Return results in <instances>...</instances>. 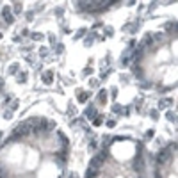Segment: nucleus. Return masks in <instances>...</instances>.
<instances>
[{"label":"nucleus","mask_w":178,"mask_h":178,"mask_svg":"<svg viewBox=\"0 0 178 178\" xmlns=\"http://www.w3.org/2000/svg\"><path fill=\"white\" fill-rule=\"evenodd\" d=\"M105 157H107V148L105 150H103L100 155H96V157H93V159H91V162H89V167H91V169H100V166L103 164V162H105Z\"/></svg>","instance_id":"obj_1"},{"label":"nucleus","mask_w":178,"mask_h":178,"mask_svg":"<svg viewBox=\"0 0 178 178\" xmlns=\"http://www.w3.org/2000/svg\"><path fill=\"white\" fill-rule=\"evenodd\" d=\"M14 137H23V135L30 134V123H20L18 127H14Z\"/></svg>","instance_id":"obj_2"},{"label":"nucleus","mask_w":178,"mask_h":178,"mask_svg":"<svg viewBox=\"0 0 178 178\" xmlns=\"http://www.w3.org/2000/svg\"><path fill=\"white\" fill-rule=\"evenodd\" d=\"M169 159H171V150L169 148L159 150V153H157V164H166Z\"/></svg>","instance_id":"obj_3"},{"label":"nucleus","mask_w":178,"mask_h":178,"mask_svg":"<svg viewBox=\"0 0 178 178\" xmlns=\"http://www.w3.org/2000/svg\"><path fill=\"white\" fill-rule=\"evenodd\" d=\"M41 80H43L46 86H50V84L54 82V71H45L43 75H41Z\"/></svg>","instance_id":"obj_4"},{"label":"nucleus","mask_w":178,"mask_h":178,"mask_svg":"<svg viewBox=\"0 0 178 178\" xmlns=\"http://www.w3.org/2000/svg\"><path fill=\"white\" fill-rule=\"evenodd\" d=\"M86 116H87V118H96V109H95V105H89V107L86 109Z\"/></svg>","instance_id":"obj_5"},{"label":"nucleus","mask_w":178,"mask_h":178,"mask_svg":"<svg viewBox=\"0 0 178 178\" xmlns=\"http://www.w3.org/2000/svg\"><path fill=\"white\" fill-rule=\"evenodd\" d=\"M98 102H100V103H105V102H107V91H105V89H102V91L98 93Z\"/></svg>","instance_id":"obj_6"},{"label":"nucleus","mask_w":178,"mask_h":178,"mask_svg":"<svg viewBox=\"0 0 178 178\" xmlns=\"http://www.w3.org/2000/svg\"><path fill=\"white\" fill-rule=\"evenodd\" d=\"M89 98V93L87 91H82V93H78V102H86Z\"/></svg>","instance_id":"obj_7"},{"label":"nucleus","mask_w":178,"mask_h":178,"mask_svg":"<svg viewBox=\"0 0 178 178\" xmlns=\"http://www.w3.org/2000/svg\"><path fill=\"white\" fill-rule=\"evenodd\" d=\"M96 176H98V171H96V169H91V167H89L86 178H96Z\"/></svg>","instance_id":"obj_8"},{"label":"nucleus","mask_w":178,"mask_h":178,"mask_svg":"<svg viewBox=\"0 0 178 178\" xmlns=\"http://www.w3.org/2000/svg\"><path fill=\"white\" fill-rule=\"evenodd\" d=\"M13 11H14L16 14H20V13L23 11V7H22V4H20V2H14V5H13Z\"/></svg>","instance_id":"obj_9"},{"label":"nucleus","mask_w":178,"mask_h":178,"mask_svg":"<svg viewBox=\"0 0 178 178\" xmlns=\"http://www.w3.org/2000/svg\"><path fill=\"white\" fill-rule=\"evenodd\" d=\"M132 70H134V73H135V77H137V78H141V73H143L141 66H137V64H134V66H132Z\"/></svg>","instance_id":"obj_10"},{"label":"nucleus","mask_w":178,"mask_h":178,"mask_svg":"<svg viewBox=\"0 0 178 178\" xmlns=\"http://www.w3.org/2000/svg\"><path fill=\"white\" fill-rule=\"evenodd\" d=\"M102 123H103V116H96L95 119H93V125H95V127H100Z\"/></svg>","instance_id":"obj_11"},{"label":"nucleus","mask_w":178,"mask_h":178,"mask_svg":"<svg viewBox=\"0 0 178 178\" xmlns=\"http://www.w3.org/2000/svg\"><path fill=\"white\" fill-rule=\"evenodd\" d=\"M151 41H153V38H151L150 34H146L144 39H143V45H144V46H146V45H151Z\"/></svg>","instance_id":"obj_12"},{"label":"nucleus","mask_w":178,"mask_h":178,"mask_svg":"<svg viewBox=\"0 0 178 178\" xmlns=\"http://www.w3.org/2000/svg\"><path fill=\"white\" fill-rule=\"evenodd\" d=\"M30 36H32L34 41H43V34H41V32H34V34H30Z\"/></svg>","instance_id":"obj_13"},{"label":"nucleus","mask_w":178,"mask_h":178,"mask_svg":"<svg viewBox=\"0 0 178 178\" xmlns=\"http://www.w3.org/2000/svg\"><path fill=\"white\" fill-rule=\"evenodd\" d=\"M16 71H18V64L14 62V64H11V66H9V73H11V75H14Z\"/></svg>","instance_id":"obj_14"},{"label":"nucleus","mask_w":178,"mask_h":178,"mask_svg":"<svg viewBox=\"0 0 178 178\" xmlns=\"http://www.w3.org/2000/svg\"><path fill=\"white\" fill-rule=\"evenodd\" d=\"M18 82H20V84H25V82H27V73H20Z\"/></svg>","instance_id":"obj_15"},{"label":"nucleus","mask_w":178,"mask_h":178,"mask_svg":"<svg viewBox=\"0 0 178 178\" xmlns=\"http://www.w3.org/2000/svg\"><path fill=\"white\" fill-rule=\"evenodd\" d=\"M2 16H4V18L11 16V9H9V7H4V9H2Z\"/></svg>","instance_id":"obj_16"},{"label":"nucleus","mask_w":178,"mask_h":178,"mask_svg":"<svg viewBox=\"0 0 178 178\" xmlns=\"http://www.w3.org/2000/svg\"><path fill=\"white\" fill-rule=\"evenodd\" d=\"M167 119H169V121H171V123H173V121H176V114H175V112H171V110H169V112H167Z\"/></svg>","instance_id":"obj_17"},{"label":"nucleus","mask_w":178,"mask_h":178,"mask_svg":"<svg viewBox=\"0 0 178 178\" xmlns=\"http://www.w3.org/2000/svg\"><path fill=\"white\" fill-rule=\"evenodd\" d=\"M128 61H130V59H128L127 55H125V57L121 59V66H128Z\"/></svg>","instance_id":"obj_18"},{"label":"nucleus","mask_w":178,"mask_h":178,"mask_svg":"<svg viewBox=\"0 0 178 178\" xmlns=\"http://www.w3.org/2000/svg\"><path fill=\"white\" fill-rule=\"evenodd\" d=\"M13 22H14V16H13V14H11V16H7V18H5V23H9V25H11Z\"/></svg>","instance_id":"obj_19"},{"label":"nucleus","mask_w":178,"mask_h":178,"mask_svg":"<svg viewBox=\"0 0 178 178\" xmlns=\"http://www.w3.org/2000/svg\"><path fill=\"white\" fill-rule=\"evenodd\" d=\"M151 137H153V130H148L146 135H144V139H151Z\"/></svg>","instance_id":"obj_20"},{"label":"nucleus","mask_w":178,"mask_h":178,"mask_svg":"<svg viewBox=\"0 0 178 178\" xmlns=\"http://www.w3.org/2000/svg\"><path fill=\"white\" fill-rule=\"evenodd\" d=\"M84 34H86V29H80V30H78V34H77V36H75V38H77V39H78V38H82V36H84Z\"/></svg>","instance_id":"obj_21"},{"label":"nucleus","mask_w":178,"mask_h":178,"mask_svg":"<svg viewBox=\"0 0 178 178\" xmlns=\"http://www.w3.org/2000/svg\"><path fill=\"white\" fill-rule=\"evenodd\" d=\"M114 125H116V119H109V121H107V127H109V128H112Z\"/></svg>","instance_id":"obj_22"},{"label":"nucleus","mask_w":178,"mask_h":178,"mask_svg":"<svg viewBox=\"0 0 178 178\" xmlns=\"http://www.w3.org/2000/svg\"><path fill=\"white\" fill-rule=\"evenodd\" d=\"M18 103H20L18 100H14V102H13V105H11V112H13L14 109H18Z\"/></svg>","instance_id":"obj_23"},{"label":"nucleus","mask_w":178,"mask_h":178,"mask_svg":"<svg viewBox=\"0 0 178 178\" xmlns=\"http://www.w3.org/2000/svg\"><path fill=\"white\" fill-rule=\"evenodd\" d=\"M11 116H13V112H11V110H7V112L4 114V118H5V119H11Z\"/></svg>","instance_id":"obj_24"},{"label":"nucleus","mask_w":178,"mask_h":178,"mask_svg":"<svg viewBox=\"0 0 178 178\" xmlns=\"http://www.w3.org/2000/svg\"><path fill=\"white\" fill-rule=\"evenodd\" d=\"M89 148H91V150H95V148H96V141H95V139L89 143Z\"/></svg>","instance_id":"obj_25"},{"label":"nucleus","mask_w":178,"mask_h":178,"mask_svg":"<svg viewBox=\"0 0 178 178\" xmlns=\"http://www.w3.org/2000/svg\"><path fill=\"white\" fill-rule=\"evenodd\" d=\"M62 50H64V46H62V45H57V48H55V52H57V54H61Z\"/></svg>","instance_id":"obj_26"},{"label":"nucleus","mask_w":178,"mask_h":178,"mask_svg":"<svg viewBox=\"0 0 178 178\" xmlns=\"http://www.w3.org/2000/svg\"><path fill=\"white\" fill-rule=\"evenodd\" d=\"M39 54H41V57H45V55H46V48H41Z\"/></svg>","instance_id":"obj_27"},{"label":"nucleus","mask_w":178,"mask_h":178,"mask_svg":"<svg viewBox=\"0 0 178 178\" xmlns=\"http://www.w3.org/2000/svg\"><path fill=\"white\" fill-rule=\"evenodd\" d=\"M0 39H2V32H0Z\"/></svg>","instance_id":"obj_28"},{"label":"nucleus","mask_w":178,"mask_h":178,"mask_svg":"<svg viewBox=\"0 0 178 178\" xmlns=\"http://www.w3.org/2000/svg\"><path fill=\"white\" fill-rule=\"evenodd\" d=\"M155 178H160V176H159V175H157V176H155Z\"/></svg>","instance_id":"obj_29"},{"label":"nucleus","mask_w":178,"mask_h":178,"mask_svg":"<svg viewBox=\"0 0 178 178\" xmlns=\"http://www.w3.org/2000/svg\"><path fill=\"white\" fill-rule=\"evenodd\" d=\"M0 178H2V176H0Z\"/></svg>","instance_id":"obj_30"}]
</instances>
